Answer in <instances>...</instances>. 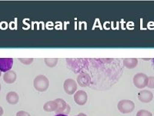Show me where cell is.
Here are the masks:
<instances>
[{
    "mask_svg": "<svg viewBox=\"0 0 154 116\" xmlns=\"http://www.w3.org/2000/svg\"><path fill=\"white\" fill-rule=\"evenodd\" d=\"M33 86L36 91L39 92H44L47 91L49 86V79L46 76L38 75L35 77L33 81Z\"/></svg>",
    "mask_w": 154,
    "mask_h": 116,
    "instance_id": "obj_1",
    "label": "cell"
},
{
    "mask_svg": "<svg viewBox=\"0 0 154 116\" xmlns=\"http://www.w3.org/2000/svg\"><path fill=\"white\" fill-rule=\"evenodd\" d=\"M118 110L123 114H129L134 111V102L130 100H121L117 105Z\"/></svg>",
    "mask_w": 154,
    "mask_h": 116,
    "instance_id": "obj_2",
    "label": "cell"
},
{
    "mask_svg": "<svg viewBox=\"0 0 154 116\" xmlns=\"http://www.w3.org/2000/svg\"><path fill=\"white\" fill-rule=\"evenodd\" d=\"M148 78L149 77H147L146 74H143V73H138L133 77V85H135L136 88L143 89L148 85Z\"/></svg>",
    "mask_w": 154,
    "mask_h": 116,
    "instance_id": "obj_3",
    "label": "cell"
},
{
    "mask_svg": "<svg viewBox=\"0 0 154 116\" xmlns=\"http://www.w3.org/2000/svg\"><path fill=\"white\" fill-rule=\"evenodd\" d=\"M63 88L67 95H72L77 91V83L73 79L68 78L63 83Z\"/></svg>",
    "mask_w": 154,
    "mask_h": 116,
    "instance_id": "obj_4",
    "label": "cell"
},
{
    "mask_svg": "<svg viewBox=\"0 0 154 116\" xmlns=\"http://www.w3.org/2000/svg\"><path fill=\"white\" fill-rule=\"evenodd\" d=\"M77 84L82 88H86L91 85V77L86 72H82L77 76Z\"/></svg>",
    "mask_w": 154,
    "mask_h": 116,
    "instance_id": "obj_5",
    "label": "cell"
},
{
    "mask_svg": "<svg viewBox=\"0 0 154 116\" xmlns=\"http://www.w3.org/2000/svg\"><path fill=\"white\" fill-rule=\"evenodd\" d=\"M88 99V95L86 92L79 90L77 91L75 94H74V101L78 105L82 106L84 105L86 103Z\"/></svg>",
    "mask_w": 154,
    "mask_h": 116,
    "instance_id": "obj_6",
    "label": "cell"
},
{
    "mask_svg": "<svg viewBox=\"0 0 154 116\" xmlns=\"http://www.w3.org/2000/svg\"><path fill=\"white\" fill-rule=\"evenodd\" d=\"M56 102H57V109L55 112L56 114H62V113H65L68 114L70 111V107L69 105L66 104V102L62 98H57L56 99Z\"/></svg>",
    "mask_w": 154,
    "mask_h": 116,
    "instance_id": "obj_7",
    "label": "cell"
},
{
    "mask_svg": "<svg viewBox=\"0 0 154 116\" xmlns=\"http://www.w3.org/2000/svg\"><path fill=\"white\" fill-rule=\"evenodd\" d=\"M13 65V59L12 58H0V71L1 72H7L11 70Z\"/></svg>",
    "mask_w": 154,
    "mask_h": 116,
    "instance_id": "obj_8",
    "label": "cell"
},
{
    "mask_svg": "<svg viewBox=\"0 0 154 116\" xmlns=\"http://www.w3.org/2000/svg\"><path fill=\"white\" fill-rule=\"evenodd\" d=\"M138 98L143 103H149L153 99V94L149 90H143L139 93Z\"/></svg>",
    "mask_w": 154,
    "mask_h": 116,
    "instance_id": "obj_9",
    "label": "cell"
},
{
    "mask_svg": "<svg viewBox=\"0 0 154 116\" xmlns=\"http://www.w3.org/2000/svg\"><path fill=\"white\" fill-rule=\"evenodd\" d=\"M16 78H17V75L13 70L7 71L3 75V81L6 84H13L16 81Z\"/></svg>",
    "mask_w": 154,
    "mask_h": 116,
    "instance_id": "obj_10",
    "label": "cell"
},
{
    "mask_svg": "<svg viewBox=\"0 0 154 116\" xmlns=\"http://www.w3.org/2000/svg\"><path fill=\"white\" fill-rule=\"evenodd\" d=\"M138 64L137 58H125L123 59V65L127 69H133Z\"/></svg>",
    "mask_w": 154,
    "mask_h": 116,
    "instance_id": "obj_11",
    "label": "cell"
},
{
    "mask_svg": "<svg viewBox=\"0 0 154 116\" xmlns=\"http://www.w3.org/2000/svg\"><path fill=\"white\" fill-rule=\"evenodd\" d=\"M19 99V95L15 92H10L6 95V101L10 105L17 104Z\"/></svg>",
    "mask_w": 154,
    "mask_h": 116,
    "instance_id": "obj_12",
    "label": "cell"
},
{
    "mask_svg": "<svg viewBox=\"0 0 154 116\" xmlns=\"http://www.w3.org/2000/svg\"><path fill=\"white\" fill-rule=\"evenodd\" d=\"M43 109L44 111H47V112L56 111V109H57V102H56V100L49 101L44 105Z\"/></svg>",
    "mask_w": 154,
    "mask_h": 116,
    "instance_id": "obj_13",
    "label": "cell"
},
{
    "mask_svg": "<svg viewBox=\"0 0 154 116\" xmlns=\"http://www.w3.org/2000/svg\"><path fill=\"white\" fill-rule=\"evenodd\" d=\"M45 63L49 67H54L57 64L58 59L57 58H46L44 60Z\"/></svg>",
    "mask_w": 154,
    "mask_h": 116,
    "instance_id": "obj_14",
    "label": "cell"
},
{
    "mask_svg": "<svg viewBox=\"0 0 154 116\" xmlns=\"http://www.w3.org/2000/svg\"><path fill=\"white\" fill-rule=\"evenodd\" d=\"M19 60L22 63L26 64V65H29V64H31L33 62V59L32 58H19Z\"/></svg>",
    "mask_w": 154,
    "mask_h": 116,
    "instance_id": "obj_15",
    "label": "cell"
},
{
    "mask_svg": "<svg viewBox=\"0 0 154 116\" xmlns=\"http://www.w3.org/2000/svg\"><path fill=\"white\" fill-rule=\"evenodd\" d=\"M136 116H152V114L150 111L142 109V110H140V111L137 113V115Z\"/></svg>",
    "mask_w": 154,
    "mask_h": 116,
    "instance_id": "obj_16",
    "label": "cell"
},
{
    "mask_svg": "<svg viewBox=\"0 0 154 116\" xmlns=\"http://www.w3.org/2000/svg\"><path fill=\"white\" fill-rule=\"evenodd\" d=\"M147 87L151 89H154V77H149L148 78V85Z\"/></svg>",
    "mask_w": 154,
    "mask_h": 116,
    "instance_id": "obj_17",
    "label": "cell"
},
{
    "mask_svg": "<svg viewBox=\"0 0 154 116\" xmlns=\"http://www.w3.org/2000/svg\"><path fill=\"white\" fill-rule=\"evenodd\" d=\"M16 116H31L28 112L25 111H19L16 113Z\"/></svg>",
    "mask_w": 154,
    "mask_h": 116,
    "instance_id": "obj_18",
    "label": "cell"
},
{
    "mask_svg": "<svg viewBox=\"0 0 154 116\" xmlns=\"http://www.w3.org/2000/svg\"><path fill=\"white\" fill-rule=\"evenodd\" d=\"M3 112H4L3 108H2L0 106V116H2V114H3Z\"/></svg>",
    "mask_w": 154,
    "mask_h": 116,
    "instance_id": "obj_19",
    "label": "cell"
},
{
    "mask_svg": "<svg viewBox=\"0 0 154 116\" xmlns=\"http://www.w3.org/2000/svg\"><path fill=\"white\" fill-rule=\"evenodd\" d=\"M75 116H87L86 114H84V113H79V114H77V115H75Z\"/></svg>",
    "mask_w": 154,
    "mask_h": 116,
    "instance_id": "obj_20",
    "label": "cell"
},
{
    "mask_svg": "<svg viewBox=\"0 0 154 116\" xmlns=\"http://www.w3.org/2000/svg\"><path fill=\"white\" fill-rule=\"evenodd\" d=\"M55 116H68V115H66V114H58Z\"/></svg>",
    "mask_w": 154,
    "mask_h": 116,
    "instance_id": "obj_21",
    "label": "cell"
},
{
    "mask_svg": "<svg viewBox=\"0 0 154 116\" xmlns=\"http://www.w3.org/2000/svg\"><path fill=\"white\" fill-rule=\"evenodd\" d=\"M1 75H2V72L0 71V77H1Z\"/></svg>",
    "mask_w": 154,
    "mask_h": 116,
    "instance_id": "obj_22",
    "label": "cell"
},
{
    "mask_svg": "<svg viewBox=\"0 0 154 116\" xmlns=\"http://www.w3.org/2000/svg\"><path fill=\"white\" fill-rule=\"evenodd\" d=\"M152 63H153V65H154V59H152Z\"/></svg>",
    "mask_w": 154,
    "mask_h": 116,
    "instance_id": "obj_23",
    "label": "cell"
},
{
    "mask_svg": "<svg viewBox=\"0 0 154 116\" xmlns=\"http://www.w3.org/2000/svg\"><path fill=\"white\" fill-rule=\"evenodd\" d=\"M0 91H1V84H0Z\"/></svg>",
    "mask_w": 154,
    "mask_h": 116,
    "instance_id": "obj_24",
    "label": "cell"
}]
</instances>
